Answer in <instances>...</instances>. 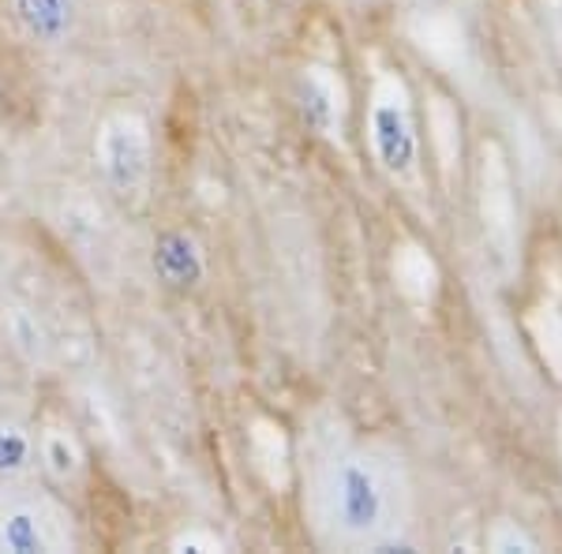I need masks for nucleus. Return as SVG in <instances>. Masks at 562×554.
Here are the masks:
<instances>
[{"mask_svg":"<svg viewBox=\"0 0 562 554\" xmlns=\"http://www.w3.org/2000/svg\"><path fill=\"white\" fill-rule=\"evenodd\" d=\"M330 510L334 524L346 535H375L386 517V490L375 468L349 457L334 468L330 479Z\"/></svg>","mask_w":562,"mask_h":554,"instance_id":"obj_1","label":"nucleus"},{"mask_svg":"<svg viewBox=\"0 0 562 554\" xmlns=\"http://www.w3.org/2000/svg\"><path fill=\"white\" fill-rule=\"evenodd\" d=\"M368 132H371V147H375L379 166L394 177H409L416 166V128L405 102L397 94L375 98L368 116Z\"/></svg>","mask_w":562,"mask_h":554,"instance_id":"obj_2","label":"nucleus"},{"mask_svg":"<svg viewBox=\"0 0 562 554\" xmlns=\"http://www.w3.org/2000/svg\"><path fill=\"white\" fill-rule=\"evenodd\" d=\"M98 158H102V172L105 180L116 188V192H139L143 180H147L150 169V147H147V132H143L139 121H109L102 132V147H98Z\"/></svg>","mask_w":562,"mask_h":554,"instance_id":"obj_3","label":"nucleus"},{"mask_svg":"<svg viewBox=\"0 0 562 554\" xmlns=\"http://www.w3.org/2000/svg\"><path fill=\"white\" fill-rule=\"evenodd\" d=\"M150 262H154V274L166 281L169 289H195L206 274V262H203V251H199L195 236H188L180 229H166L154 236Z\"/></svg>","mask_w":562,"mask_h":554,"instance_id":"obj_4","label":"nucleus"},{"mask_svg":"<svg viewBox=\"0 0 562 554\" xmlns=\"http://www.w3.org/2000/svg\"><path fill=\"white\" fill-rule=\"evenodd\" d=\"M12 4L23 31L42 45L65 42L76 26V0H12Z\"/></svg>","mask_w":562,"mask_h":554,"instance_id":"obj_5","label":"nucleus"},{"mask_svg":"<svg viewBox=\"0 0 562 554\" xmlns=\"http://www.w3.org/2000/svg\"><path fill=\"white\" fill-rule=\"evenodd\" d=\"M296 113L315 135H330L338 124V94L323 71H304L296 79Z\"/></svg>","mask_w":562,"mask_h":554,"instance_id":"obj_6","label":"nucleus"},{"mask_svg":"<svg viewBox=\"0 0 562 554\" xmlns=\"http://www.w3.org/2000/svg\"><path fill=\"white\" fill-rule=\"evenodd\" d=\"M4 547L15 551V554H38V551H45L38 517L26 513V510L8 513V521H4Z\"/></svg>","mask_w":562,"mask_h":554,"instance_id":"obj_7","label":"nucleus"},{"mask_svg":"<svg viewBox=\"0 0 562 554\" xmlns=\"http://www.w3.org/2000/svg\"><path fill=\"white\" fill-rule=\"evenodd\" d=\"M26 453H31L26 434L15 431V427H0V476L20 472L26 465Z\"/></svg>","mask_w":562,"mask_h":554,"instance_id":"obj_8","label":"nucleus"},{"mask_svg":"<svg viewBox=\"0 0 562 554\" xmlns=\"http://www.w3.org/2000/svg\"><path fill=\"white\" fill-rule=\"evenodd\" d=\"M492 551H498V554H514V551H525V554H537L540 551V543L532 540L529 532L525 529H518V524H498L495 529V535H492Z\"/></svg>","mask_w":562,"mask_h":554,"instance_id":"obj_9","label":"nucleus"},{"mask_svg":"<svg viewBox=\"0 0 562 554\" xmlns=\"http://www.w3.org/2000/svg\"><path fill=\"white\" fill-rule=\"evenodd\" d=\"M45 457H49V468L57 472V476H71V472H76V450L68 446V439H49Z\"/></svg>","mask_w":562,"mask_h":554,"instance_id":"obj_10","label":"nucleus"},{"mask_svg":"<svg viewBox=\"0 0 562 554\" xmlns=\"http://www.w3.org/2000/svg\"><path fill=\"white\" fill-rule=\"evenodd\" d=\"M262 4H285V0H262Z\"/></svg>","mask_w":562,"mask_h":554,"instance_id":"obj_11","label":"nucleus"}]
</instances>
